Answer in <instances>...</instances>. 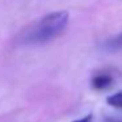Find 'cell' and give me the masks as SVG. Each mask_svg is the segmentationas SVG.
<instances>
[{"mask_svg":"<svg viewBox=\"0 0 122 122\" xmlns=\"http://www.w3.org/2000/svg\"><path fill=\"white\" fill-rule=\"evenodd\" d=\"M104 122H122V119H118V118H105Z\"/></svg>","mask_w":122,"mask_h":122,"instance_id":"cell-6","label":"cell"},{"mask_svg":"<svg viewBox=\"0 0 122 122\" xmlns=\"http://www.w3.org/2000/svg\"><path fill=\"white\" fill-rule=\"evenodd\" d=\"M106 104L113 108H117V109H122V91L121 92H117V93H113L110 95L108 98H106Z\"/></svg>","mask_w":122,"mask_h":122,"instance_id":"cell-4","label":"cell"},{"mask_svg":"<svg viewBox=\"0 0 122 122\" xmlns=\"http://www.w3.org/2000/svg\"><path fill=\"white\" fill-rule=\"evenodd\" d=\"M92 114H87V116H84V117H81V118H79V119H75V121H72V122H92Z\"/></svg>","mask_w":122,"mask_h":122,"instance_id":"cell-5","label":"cell"},{"mask_svg":"<svg viewBox=\"0 0 122 122\" xmlns=\"http://www.w3.org/2000/svg\"><path fill=\"white\" fill-rule=\"evenodd\" d=\"M68 24V12L56 11L45 15L42 19L28 26L19 36V43L22 46H40L53 41L64 32Z\"/></svg>","mask_w":122,"mask_h":122,"instance_id":"cell-1","label":"cell"},{"mask_svg":"<svg viewBox=\"0 0 122 122\" xmlns=\"http://www.w3.org/2000/svg\"><path fill=\"white\" fill-rule=\"evenodd\" d=\"M112 84H113V76L106 71L98 72L97 75H95V76L92 77V81H91L92 88L96 91L106 89V88H109Z\"/></svg>","mask_w":122,"mask_h":122,"instance_id":"cell-2","label":"cell"},{"mask_svg":"<svg viewBox=\"0 0 122 122\" xmlns=\"http://www.w3.org/2000/svg\"><path fill=\"white\" fill-rule=\"evenodd\" d=\"M102 50L109 51V53H114V51L122 50V33L114 36L112 38H108L105 42L102 43Z\"/></svg>","mask_w":122,"mask_h":122,"instance_id":"cell-3","label":"cell"}]
</instances>
